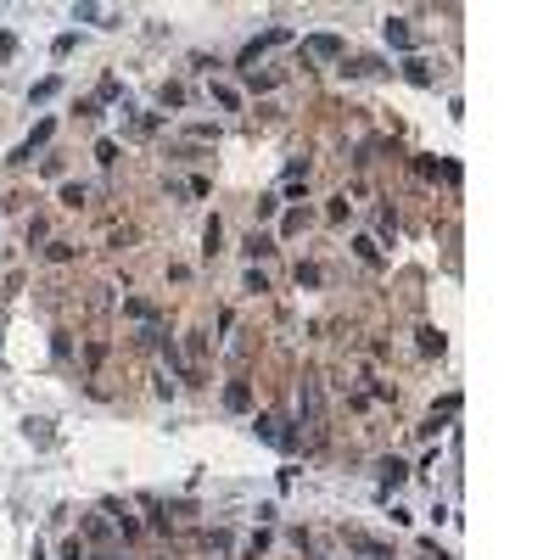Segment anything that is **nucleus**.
Masks as SVG:
<instances>
[{
    "label": "nucleus",
    "instance_id": "f257e3e1",
    "mask_svg": "<svg viewBox=\"0 0 560 560\" xmlns=\"http://www.w3.org/2000/svg\"><path fill=\"white\" fill-rule=\"evenodd\" d=\"M314 51H320V56H336L342 45H336V39H331V34H314Z\"/></svg>",
    "mask_w": 560,
    "mask_h": 560
}]
</instances>
